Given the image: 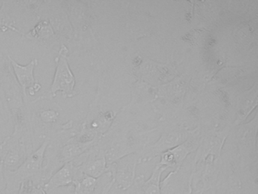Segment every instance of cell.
Returning <instances> with one entry per match:
<instances>
[{
	"mask_svg": "<svg viewBox=\"0 0 258 194\" xmlns=\"http://www.w3.org/2000/svg\"><path fill=\"white\" fill-rule=\"evenodd\" d=\"M68 53L69 50L67 46L62 44L55 59V74L50 89L48 92V95L51 98L55 97L58 91L62 92L64 97L71 98L74 95L75 77L69 66Z\"/></svg>",
	"mask_w": 258,
	"mask_h": 194,
	"instance_id": "cell-2",
	"label": "cell"
},
{
	"mask_svg": "<svg viewBox=\"0 0 258 194\" xmlns=\"http://www.w3.org/2000/svg\"><path fill=\"white\" fill-rule=\"evenodd\" d=\"M164 168H157L143 186V194H161V176Z\"/></svg>",
	"mask_w": 258,
	"mask_h": 194,
	"instance_id": "cell-8",
	"label": "cell"
},
{
	"mask_svg": "<svg viewBox=\"0 0 258 194\" xmlns=\"http://www.w3.org/2000/svg\"><path fill=\"white\" fill-rule=\"evenodd\" d=\"M114 180L113 179V180H111L109 183H107L105 186H104L103 189H102V192H100V194H109L110 191H111V188H112L113 185H114Z\"/></svg>",
	"mask_w": 258,
	"mask_h": 194,
	"instance_id": "cell-12",
	"label": "cell"
},
{
	"mask_svg": "<svg viewBox=\"0 0 258 194\" xmlns=\"http://www.w3.org/2000/svg\"><path fill=\"white\" fill-rule=\"evenodd\" d=\"M39 116L43 122L53 123L58 119L59 113L54 109H45V110L40 111Z\"/></svg>",
	"mask_w": 258,
	"mask_h": 194,
	"instance_id": "cell-11",
	"label": "cell"
},
{
	"mask_svg": "<svg viewBox=\"0 0 258 194\" xmlns=\"http://www.w3.org/2000/svg\"><path fill=\"white\" fill-rule=\"evenodd\" d=\"M10 62L14 69L16 77L22 86V92L25 99L27 96V91H29L31 95H34L41 89V85L34 78V69L38 65L37 59H34L25 65H20L16 62L13 58L9 56Z\"/></svg>",
	"mask_w": 258,
	"mask_h": 194,
	"instance_id": "cell-4",
	"label": "cell"
},
{
	"mask_svg": "<svg viewBox=\"0 0 258 194\" xmlns=\"http://www.w3.org/2000/svg\"><path fill=\"white\" fill-rule=\"evenodd\" d=\"M29 155L23 137L16 133L0 144V162L4 170L17 169Z\"/></svg>",
	"mask_w": 258,
	"mask_h": 194,
	"instance_id": "cell-3",
	"label": "cell"
},
{
	"mask_svg": "<svg viewBox=\"0 0 258 194\" xmlns=\"http://www.w3.org/2000/svg\"><path fill=\"white\" fill-rule=\"evenodd\" d=\"M19 194H46V192L43 189V184L28 180L22 183Z\"/></svg>",
	"mask_w": 258,
	"mask_h": 194,
	"instance_id": "cell-10",
	"label": "cell"
},
{
	"mask_svg": "<svg viewBox=\"0 0 258 194\" xmlns=\"http://www.w3.org/2000/svg\"><path fill=\"white\" fill-rule=\"evenodd\" d=\"M53 34L52 27L48 21H40L33 30L28 33V36L36 39H46Z\"/></svg>",
	"mask_w": 258,
	"mask_h": 194,
	"instance_id": "cell-9",
	"label": "cell"
},
{
	"mask_svg": "<svg viewBox=\"0 0 258 194\" xmlns=\"http://www.w3.org/2000/svg\"><path fill=\"white\" fill-rule=\"evenodd\" d=\"M97 183V178L81 174L75 177L72 185L75 194H92L94 192Z\"/></svg>",
	"mask_w": 258,
	"mask_h": 194,
	"instance_id": "cell-7",
	"label": "cell"
},
{
	"mask_svg": "<svg viewBox=\"0 0 258 194\" xmlns=\"http://www.w3.org/2000/svg\"><path fill=\"white\" fill-rule=\"evenodd\" d=\"M49 142V138L45 139L40 147L32 152L17 169L14 171L4 170L7 194H19L22 183L28 180L43 185V163Z\"/></svg>",
	"mask_w": 258,
	"mask_h": 194,
	"instance_id": "cell-1",
	"label": "cell"
},
{
	"mask_svg": "<svg viewBox=\"0 0 258 194\" xmlns=\"http://www.w3.org/2000/svg\"><path fill=\"white\" fill-rule=\"evenodd\" d=\"M87 142H81L75 139H69L67 143L64 144L57 153L55 159L58 162L57 165H61V167L68 162H73L87 150Z\"/></svg>",
	"mask_w": 258,
	"mask_h": 194,
	"instance_id": "cell-6",
	"label": "cell"
},
{
	"mask_svg": "<svg viewBox=\"0 0 258 194\" xmlns=\"http://www.w3.org/2000/svg\"><path fill=\"white\" fill-rule=\"evenodd\" d=\"M75 171L76 167L74 162L64 164L45 182L43 185V189L46 192H48L62 186H71L73 184L75 180Z\"/></svg>",
	"mask_w": 258,
	"mask_h": 194,
	"instance_id": "cell-5",
	"label": "cell"
}]
</instances>
